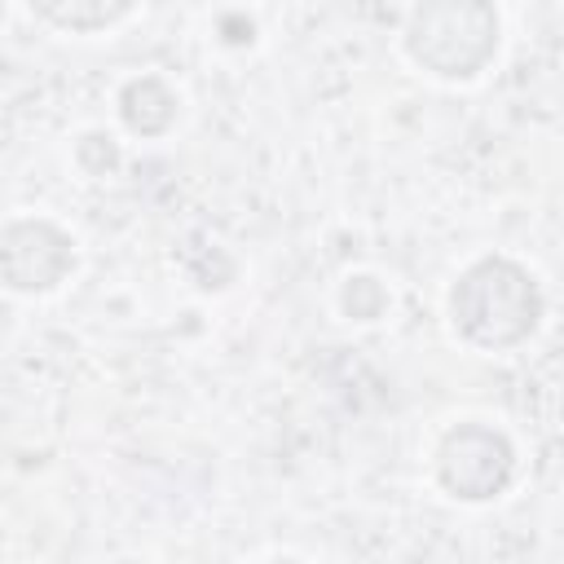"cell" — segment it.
I'll return each instance as SVG.
<instances>
[{
  "mask_svg": "<svg viewBox=\"0 0 564 564\" xmlns=\"http://www.w3.org/2000/svg\"><path fill=\"white\" fill-rule=\"evenodd\" d=\"M538 286L533 278L511 264V260H480L471 264L454 295H449V313H454V326L485 344V348H502V344H516L524 339L533 326H538Z\"/></svg>",
  "mask_w": 564,
  "mask_h": 564,
  "instance_id": "obj_1",
  "label": "cell"
},
{
  "mask_svg": "<svg viewBox=\"0 0 564 564\" xmlns=\"http://www.w3.org/2000/svg\"><path fill=\"white\" fill-rule=\"evenodd\" d=\"M405 44L414 62L432 66L436 75L467 79L489 62L498 44V18L485 4H432L414 13Z\"/></svg>",
  "mask_w": 564,
  "mask_h": 564,
  "instance_id": "obj_2",
  "label": "cell"
},
{
  "mask_svg": "<svg viewBox=\"0 0 564 564\" xmlns=\"http://www.w3.org/2000/svg\"><path fill=\"white\" fill-rule=\"evenodd\" d=\"M507 471H511V449H507L502 436H494L485 427L449 432L445 445H441V480L458 498H489V494H498Z\"/></svg>",
  "mask_w": 564,
  "mask_h": 564,
  "instance_id": "obj_3",
  "label": "cell"
},
{
  "mask_svg": "<svg viewBox=\"0 0 564 564\" xmlns=\"http://www.w3.org/2000/svg\"><path fill=\"white\" fill-rule=\"evenodd\" d=\"M273 564H300V560H273Z\"/></svg>",
  "mask_w": 564,
  "mask_h": 564,
  "instance_id": "obj_4",
  "label": "cell"
}]
</instances>
